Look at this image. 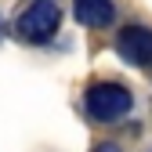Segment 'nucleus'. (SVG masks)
Wrapping results in <instances>:
<instances>
[{"label":"nucleus","instance_id":"nucleus-1","mask_svg":"<svg viewBox=\"0 0 152 152\" xmlns=\"http://www.w3.org/2000/svg\"><path fill=\"white\" fill-rule=\"evenodd\" d=\"M58 26H62V7L54 0H33L15 18V33L26 44H47L58 33Z\"/></svg>","mask_w":152,"mask_h":152},{"label":"nucleus","instance_id":"nucleus-2","mask_svg":"<svg viewBox=\"0 0 152 152\" xmlns=\"http://www.w3.org/2000/svg\"><path fill=\"white\" fill-rule=\"evenodd\" d=\"M130 105H134L130 91H127L123 83H109V80L87 87V94H83L87 116L98 120V123H116V120H123L127 112H130Z\"/></svg>","mask_w":152,"mask_h":152},{"label":"nucleus","instance_id":"nucleus-3","mask_svg":"<svg viewBox=\"0 0 152 152\" xmlns=\"http://www.w3.org/2000/svg\"><path fill=\"white\" fill-rule=\"evenodd\" d=\"M116 54L127 65H148L152 62V33L145 26H123L116 33Z\"/></svg>","mask_w":152,"mask_h":152},{"label":"nucleus","instance_id":"nucleus-4","mask_svg":"<svg viewBox=\"0 0 152 152\" xmlns=\"http://www.w3.org/2000/svg\"><path fill=\"white\" fill-rule=\"evenodd\" d=\"M72 15L87 29H105L116 18V4L112 0H72Z\"/></svg>","mask_w":152,"mask_h":152},{"label":"nucleus","instance_id":"nucleus-5","mask_svg":"<svg viewBox=\"0 0 152 152\" xmlns=\"http://www.w3.org/2000/svg\"><path fill=\"white\" fill-rule=\"evenodd\" d=\"M91 152H123V148H120L116 141H102V145H94Z\"/></svg>","mask_w":152,"mask_h":152}]
</instances>
